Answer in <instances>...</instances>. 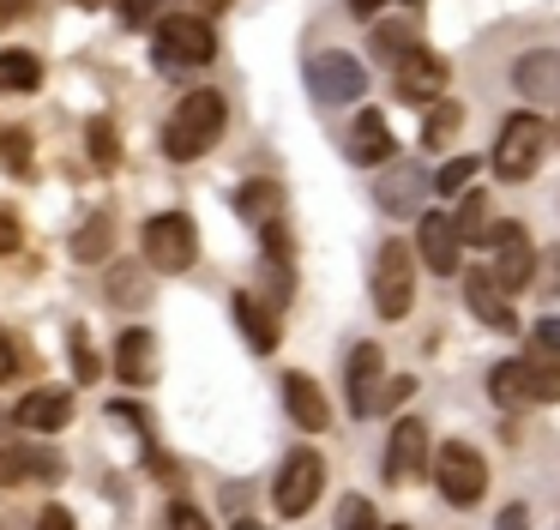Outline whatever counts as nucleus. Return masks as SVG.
<instances>
[{
	"label": "nucleus",
	"mask_w": 560,
	"mask_h": 530,
	"mask_svg": "<svg viewBox=\"0 0 560 530\" xmlns=\"http://www.w3.org/2000/svg\"><path fill=\"white\" fill-rule=\"evenodd\" d=\"M223 120H230V108H223L218 91H187L182 108L170 115V127H163V151H170L175 163H194V157L211 151V139L223 132Z\"/></svg>",
	"instance_id": "1"
},
{
	"label": "nucleus",
	"mask_w": 560,
	"mask_h": 530,
	"mask_svg": "<svg viewBox=\"0 0 560 530\" xmlns=\"http://www.w3.org/2000/svg\"><path fill=\"white\" fill-rule=\"evenodd\" d=\"M416 301V253L404 241H386L374 260V313L380 320H404Z\"/></svg>",
	"instance_id": "2"
},
{
	"label": "nucleus",
	"mask_w": 560,
	"mask_h": 530,
	"mask_svg": "<svg viewBox=\"0 0 560 530\" xmlns=\"http://www.w3.org/2000/svg\"><path fill=\"white\" fill-rule=\"evenodd\" d=\"M434 488L446 494L452 506H476V500H482V488H488L482 452H476V446H464V440L440 446V458H434Z\"/></svg>",
	"instance_id": "3"
},
{
	"label": "nucleus",
	"mask_w": 560,
	"mask_h": 530,
	"mask_svg": "<svg viewBox=\"0 0 560 530\" xmlns=\"http://www.w3.org/2000/svg\"><path fill=\"white\" fill-rule=\"evenodd\" d=\"M542 145H548V127L536 115H512L500 127V145H494V169L500 181H530L536 163H542Z\"/></svg>",
	"instance_id": "4"
},
{
	"label": "nucleus",
	"mask_w": 560,
	"mask_h": 530,
	"mask_svg": "<svg viewBox=\"0 0 560 530\" xmlns=\"http://www.w3.org/2000/svg\"><path fill=\"white\" fill-rule=\"evenodd\" d=\"M319 488H326V458L319 452H290L283 458V470H278V488H271V506H278L283 518H302L307 506L319 500Z\"/></svg>",
	"instance_id": "5"
},
{
	"label": "nucleus",
	"mask_w": 560,
	"mask_h": 530,
	"mask_svg": "<svg viewBox=\"0 0 560 530\" xmlns=\"http://www.w3.org/2000/svg\"><path fill=\"white\" fill-rule=\"evenodd\" d=\"M211 55H218V36H211L206 19L175 12V19L158 24V60H163V67H206Z\"/></svg>",
	"instance_id": "6"
},
{
	"label": "nucleus",
	"mask_w": 560,
	"mask_h": 530,
	"mask_svg": "<svg viewBox=\"0 0 560 530\" xmlns=\"http://www.w3.org/2000/svg\"><path fill=\"white\" fill-rule=\"evenodd\" d=\"M307 84H314L319 103H355V96L368 91V67L355 55L319 48V55H307Z\"/></svg>",
	"instance_id": "7"
},
{
	"label": "nucleus",
	"mask_w": 560,
	"mask_h": 530,
	"mask_svg": "<svg viewBox=\"0 0 560 530\" xmlns=\"http://www.w3.org/2000/svg\"><path fill=\"white\" fill-rule=\"evenodd\" d=\"M145 260L158 265V272H187V265L199 260V241H194V223H187L182 211H170V217H151L145 223Z\"/></svg>",
	"instance_id": "8"
},
{
	"label": "nucleus",
	"mask_w": 560,
	"mask_h": 530,
	"mask_svg": "<svg viewBox=\"0 0 560 530\" xmlns=\"http://www.w3.org/2000/svg\"><path fill=\"white\" fill-rule=\"evenodd\" d=\"M386 398H392V380H386V361H380V344H355V356H350V410L355 416H386Z\"/></svg>",
	"instance_id": "9"
},
{
	"label": "nucleus",
	"mask_w": 560,
	"mask_h": 530,
	"mask_svg": "<svg viewBox=\"0 0 560 530\" xmlns=\"http://www.w3.org/2000/svg\"><path fill=\"white\" fill-rule=\"evenodd\" d=\"M416 253H422V265H428V272H440V277H452V272H458V260H464L458 217L428 211V217H422V229H416Z\"/></svg>",
	"instance_id": "10"
},
{
	"label": "nucleus",
	"mask_w": 560,
	"mask_h": 530,
	"mask_svg": "<svg viewBox=\"0 0 560 530\" xmlns=\"http://www.w3.org/2000/svg\"><path fill=\"white\" fill-rule=\"evenodd\" d=\"M494 277H500L506 296L536 277V247H530V235H524V223H500L494 229Z\"/></svg>",
	"instance_id": "11"
},
{
	"label": "nucleus",
	"mask_w": 560,
	"mask_h": 530,
	"mask_svg": "<svg viewBox=\"0 0 560 530\" xmlns=\"http://www.w3.org/2000/svg\"><path fill=\"white\" fill-rule=\"evenodd\" d=\"M440 91H446V60L416 43L410 55L398 60V96L404 103H440Z\"/></svg>",
	"instance_id": "12"
},
{
	"label": "nucleus",
	"mask_w": 560,
	"mask_h": 530,
	"mask_svg": "<svg viewBox=\"0 0 560 530\" xmlns=\"http://www.w3.org/2000/svg\"><path fill=\"white\" fill-rule=\"evenodd\" d=\"M422 470H428V428L404 416L386 440V482L404 488V482H422Z\"/></svg>",
	"instance_id": "13"
},
{
	"label": "nucleus",
	"mask_w": 560,
	"mask_h": 530,
	"mask_svg": "<svg viewBox=\"0 0 560 530\" xmlns=\"http://www.w3.org/2000/svg\"><path fill=\"white\" fill-rule=\"evenodd\" d=\"M151 373H158V337H151L145 325H133V332L115 337V380L121 385H151Z\"/></svg>",
	"instance_id": "14"
},
{
	"label": "nucleus",
	"mask_w": 560,
	"mask_h": 530,
	"mask_svg": "<svg viewBox=\"0 0 560 530\" xmlns=\"http://www.w3.org/2000/svg\"><path fill=\"white\" fill-rule=\"evenodd\" d=\"M464 301H470V313L482 325H494V332H518V320H512V301L506 289H500L494 272H470L464 277Z\"/></svg>",
	"instance_id": "15"
},
{
	"label": "nucleus",
	"mask_w": 560,
	"mask_h": 530,
	"mask_svg": "<svg viewBox=\"0 0 560 530\" xmlns=\"http://www.w3.org/2000/svg\"><path fill=\"white\" fill-rule=\"evenodd\" d=\"M488 392H494V404H506V410L542 404V380H536V361H500V368L488 373Z\"/></svg>",
	"instance_id": "16"
},
{
	"label": "nucleus",
	"mask_w": 560,
	"mask_h": 530,
	"mask_svg": "<svg viewBox=\"0 0 560 530\" xmlns=\"http://www.w3.org/2000/svg\"><path fill=\"white\" fill-rule=\"evenodd\" d=\"M61 476V452L49 446H0V482H49Z\"/></svg>",
	"instance_id": "17"
},
{
	"label": "nucleus",
	"mask_w": 560,
	"mask_h": 530,
	"mask_svg": "<svg viewBox=\"0 0 560 530\" xmlns=\"http://www.w3.org/2000/svg\"><path fill=\"white\" fill-rule=\"evenodd\" d=\"M67 416H73L67 385H49V392H25V398H19V428H31V434L67 428Z\"/></svg>",
	"instance_id": "18"
},
{
	"label": "nucleus",
	"mask_w": 560,
	"mask_h": 530,
	"mask_svg": "<svg viewBox=\"0 0 560 530\" xmlns=\"http://www.w3.org/2000/svg\"><path fill=\"white\" fill-rule=\"evenodd\" d=\"M422 193H428V175L416 163H404V169H392V175L374 187V199H380V211L410 217V211H422Z\"/></svg>",
	"instance_id": "19"
},
{
	"label": "nucleus",
	"mask_w": 560,
	"mask_h": 530,
	"mask_svg": "<svg viewBox=\"0 0 560 530\" xmlns=\"http://www.w3.org/2000/svg\"><path fill=\"white\" fill-rule=\"evenodd\" d=\"M283 404H290V416L302 422L307 434H319L331 422V410H326V398H319V385L307 380V373H283Z\"/></svg>",
	"instance_id": "20"
},
{
	"label": "nucleus",
	"mask_w": 560,
	"mask_h": 530,
	"mask_svg": "<svg viewBox=\"0 0 560 530\" xmlns=\"http://www.w3.org/2000/svg\"><path fill=\"white\" fill-rule=\"evenodd\" d=\"M350 157H355V163H386V157H392V127H386V115H380V108H362V115H355Z\"/></svg>",
	"instance_id": "21"
},
{
	"label": "nucleus",
	"mask_w": 560,
	"mask_h": 530,
	"mask_svg": "<svg viewBox=\"0 0 560 530\" xmlns=\"http://www.w3.org/2000/svg\"><path fill=\"white\" fill-rule=\"evenodd\" d=\"M512 84H518L524 96H560V60L548 55V48H530V55L512 67Z\"/></svg>",
	"instance_id": "22"
},
{
	"label": "nucleus",
	"mask_w": 560,
	"mask_h": 530,
	"mask_svg": "<svg viewBox=\"0 0 560 530\" xmlns=\"http://www.w3.org/2000/svg\"><path fill=\"white\" fill-rule=\"evenodd\" d=\"M235 211L247 217V223H278L283 217V193H278V181H247V187H235Z\"/></svg>",
	"instance_id": "23"
},
{
	"label": "nucleus",
	"mask_w": 560,
	"mask_h": 530,
	"mask_svg": "<svg viewBox=\"0 0 560 530\" xmlns=\"http://www.w3.org/2000/svg\"><path fill=\"white\" fill-rule=\"evenodd\" d=\"M235 320H242V332H247V344L266 356V349H278V313L271 308H259L254 296H235Z\"/></svg>",
	"instance_id": "24"
},
{
	"label": "nucleus",
	"mask_w": 560,
	"mask_h": 530,
	"mask_svg": "<svg viewBox=\"0 0 560 530\" xmlns=\"http://www.w3.org/2000/svg\"><path fill=\"white\" fill-rule=\"evenodd\" d=\"M109 247H115V217L109 211L85 217V229L73 235V260L79 265H97V260H109Z\"/></svg>",
	"instance_id": "25"
},
{
	"label": "nucleus",
	"mask_w": 560,
	"mask_h": 530,
	"mask_svg": "<svg viewBox=\"0 0 560 530\" xmlns=\"http://www.w3.org/2000/svg\"><path fill=\"white\" fill-rule=\"evenodd\" d=\"M37 84H43V60L37 55H19V48L0 55V91H37Z\"/></svg>",
	"instance_id": "26"
},
{
	"label": "nucleus",
	"mask_w": 560,
	"mask_h": 530,
	"mask_svg": "<svg viewBox=\"0 0 560 530\" xmlns=\"http://www.w3.org/2000/svg\"><path fill=\"white\" fill-rule=\"evenodd\" d=\"M109 301H115V308H145V301H151L145 272H139V265H115V272H109Z\"/></svg>",
	"instance_id": "27"
},
{
	"label": "nucleus",
	"mask_w": 560,
	"mask_h": 530,
	"mask_svg": "<svg viewBox=\"0 0 560 530\" xmlns=\"http://www.w3.org/2000/svg\"><path fill=\"white\" fill-rule=\"evenodd\" d=\"M458 235H464V241H488V247H494V229H488V193H464V205H458Z\"/></svg>",
	"instance_id": "28"
},
{
	"label": "nucleus",
	"mask_w": 560,
	"mask_h": 530,
	"mask_svg": "<svg viewBox=\"0 0 560 530\" xmlns=\"http://www.w3.org/2000/svg\"><path fill=\"white\" fill-rule=\"evenodd\" d=\"M464 127V108L452 103V96H440V103H428V127H422V145H446L452 132Z\"/></svg>",
	"instance_id": "29"
},
{
	"label": "nucleus",
	"mask_w": 560,
	"mask_h": 530,
	"mask_svg": "<svg viewBox=\"0 0 560 530\" xmlns=\"http://www.w3.org/2000/svg\"><path fill=\"white\" fill-rule=\"evenodd\" d=\"M410 48H416V36H410V24H404V19L374 24V55H380V60H392V67H398V60L410 55Z\"/></svg>",
	"instance_id": "30"
},
{
	"label": "nucleus",
	"mask_w": 560,
	"mask_h": 530,
	"mask_svg": "<svg viewBox=\"0 0 560 530\" xmlns=\"http://www.w3.org/2000/svg\"><path fill=\"white\" fill-rule=\"evenodd\" d=\"M338 530H380L374 525V506H368L362 494H350V500L338 506Z\"/></svg>",
	"instance_id": "31"
},
{
	"label": "nucleus",
	"mask_w": 560,
	"mask_h": 530,
	"mask_svg": "<svg viewBox=\"0 0 560 530\" xmlns=\"http://www.w3.org/2000/svg\"><path fill=\"white\" fill-rule=\"evenodd\" d=\"M470 175H476L470 157H452V163L434 175V187H440V193H464V187H470Z\"/></svg>",
	"instance_id": "32"
},
{
	"label": "nucleus",
	"mask_w": 560,
	"mask_h": 530,
	"mask_svg": "<svg viewBox=\"0 0 560 530\" xmlns=\"http://www.w3.org/2000/svg\"><path fill=\"white\" fill-rule=\"evenodd\" d=\"M115 151H121V145H115L109 120H91V157H97V163H115Z\"/></svg>",
	"instance_id": "33"
},
{
	"label": "nucleus",
	"mask_w": 560,
	"mask_h": 530,
	"mask_svg": "<svg viewBox=\"0 0 560 530\" xmlns=\"http://www.w3.org/2000/svg\"><path fill=\"white\" fill-rule=\"evenodd\" d=\"M170 530H211V518L199 512V506H187V500H175L170 506Z\"/></svg>",
	"instance_id": "34"
},
{
	"label": "nucleus",
	"mask_w": 560,
	"mask_h": 530,
	"mask_svg": "<svg viewBox=\"0 0 560 530\" xmlns=\"http://www.w3.org/2000/svg\"><path fill=\"white\" fill-rule=\"evenodd\" d=\"M530 344H536V356H560V320H542Z\"/></svg>",
	"instance_id": "35"
},
{
	"label": "nucleus",
	"mask_w": 560,
	"mask_h": 530,
	"mask_svg": "<svg viewBox=\"0 0 560 530\" xmlns=\"http://www.w3.org/2000/svg\"><path fill=\"white\" fill-rule=\"evenodd\" d=\"M536 380H542V404H555V398H560V356L555 361H536Z\"/></svg>",
	"instance_id": "36"
},
{
	"label": "nucleus",
	"mask_w": 560,
	"mask_h": 530,
	"mask_svg": "<svg viewBox=\"0 0 560 530\" xmlns=\"http://www.w3.org/2000/svg\"><path fill=\"white\" fill-rule=\"evenodd\" d=\"M0 145H7V163H13V169H25V163H31V151H25V132H0Z\"/></svg>",
	"instance_id": "37"
},
{
	"label": "nucleus",
	"mask_w": 560,
	"mask_h": 530,
	"mask_svg": "<svg viewBox=\"0 0 560 530\" xmlns=\"http://www.w3.org/2000/svg\"><path fill=\"white\" fill-rule=\"evenodd\" d=\"M43 530H79V525H73V512H67V506H49V512H43Z\"/></svg>",
	"instance_id": "38"
},
{
	"label": "nucleus",
	"mask_w": 560,
	"mask_h": 530,
	"mask_svg": "<svg viewBox=\"0 0 560 530\" xmlns=\"http://www.w3.org/2000/svg\"><path fill=\"white\" fill-rule=\"evenodd\" d=\"M13 247H19V217L0 211V253H13Z\"/></svg>",
	"instance_id": "39"
},
{
	"label": "nucleus",
	"mask_w": 560,
	"mask_h": 530,
	"mask_svg": "<svg viewBox=\"0 0 560 530\" xmlns=\"http://www.w3.org/2000/svg\"><path fill=\"white\" fill-rule=\"evenodd\" d=\"M73 349H79V380H91V373H97V361H91V349H85V332L73 337Z\"/></svg>",
	"instance_id": "40"
},
{
	"label": "nucleus",
	"mask_w": 560,
	"mask_h": 530,
	"mask_svg": "<svg viewBox=\"0 0 560 530\" xmlns=\"http://www.w3.org/2000/svg\"><path fill=\"white\" fill-rule=\"evenodd\" d=\"M13 368H19V356H13V337L0 332V380H7V373H13Z\"/></svg>",
	"instance_id": "41"
},
{
	"label": "nucleus",
	"mask_w": 560,
	"mask_h": 530,
	"mask_svg": "<svg viewBox=\"0 0 560 530\" xmlns=\"http://www.w3.org/2000/svg\"><path fill=\"white\" fill-rule=\"evenodd\" d=\"M31 12V0H0V24H13V19H25Z\"/></svg>",
	"instance_id": "42"
},
{
	"label": "nucleus",
	"mask_w": 560,
	"mask_h": 530,
	"mask_svg": "<svg viewBox=\"0 0 560 530\" xmlns=\"http://www.w3.org/2000/svg\"><path fill=\"white\" fill-rule=\"evenodd\" d=\"M380 7H386V0H350V12H355V19H374Z\"/></svg>",
	"instance_id": "43"
},
{
	"label": "nucleus",
	"mask_w": 560,
	"mask_h": 530,
	"mask_svg": "<svg viewBox=\"0 0 560 530\" xmlns=\"http://www.w3.org/2000/svg\"><path fill=\"white\" fill-rule=\"evenodd\" d=\"M500 530H524V506H506V518H500Z\"/></svg>",
	"instance_id": "44"
},
{
	"label": "nucleus",
	"mask_w": 560,
	"mask_h": 530,
	"mask_svg": "<svg viewBox=\"0 0 560 530\" xmlns=\"http://www.w3.org/2000/svg\"><path fill=\"white\" fill-rule=\"evenodd\" d=\"M199 7H211V12H223V7H230V0H199Z\"/></svg>",
	"instance_id": "45"
},
{
	"label": "nucleus",
	"mask_w": 560,
	"mask_h": 530,
	"mask_svg": "<svg viewBox=\"0 0 560 530\" xmlns=\"http://www.w3.org/2000/svg\"><path fill=\"white\" fill-rule=\"evenodd\" d=\"M235 530H266V525H254V518H242V525H235Z\"/></svg>",
	"instance_id": "46"
},
{
	"label": "nucleus",
	"mask_w": 560,
	"mask_h": 530,
	"mask_svg": "<svg viewBox=\"0 0 560 530\" xmlns=\"http://www.w3.org/2000/svg\"><path fill=\"white\" fill-rule=\"evenodd\" d=\"M392 530H404V525H392Z\"/></svg>",
	"instance_id": "47"
}]
</instances>
